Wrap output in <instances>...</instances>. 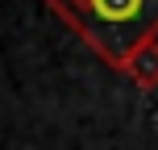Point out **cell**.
<instances>
[{"label":"cell","mask_w":158,"mask_h":150,"mask_svg":"<svg viewBox=\"0 0 158 150\" xmlns=\"http://www.w3.org/2000/svg\"><path fill=\"white\" fill-rule=\"evenodd\" d=\"M50 8L121 71L158 29V0H50Z\"/></svg>","instance_id":"cell-1"}]
</instances>
